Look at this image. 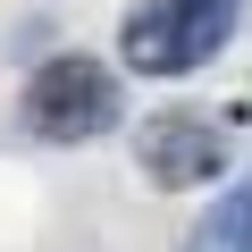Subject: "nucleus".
I'll return each mask as SVG.
<instances>
[{
    "mask_svg": "<svg viewBox=\"0 0 252 252\" xmlns=\"http://www.w3.org/2000/svg\"><path fill=\"white\" fill-rule=\"evenodd\" d=\"M185 252H252V177H244V185H227V193L193 219Z\"/></svg>",
    "mask_w": 252,
    "mask_h": 252,
    "instance_id": "nucleus-4",
    "label": "nucleus"
},
{
    "mask_svg": "<svg viewBox=\"0 0 252 252\" xmlns=\"http://www.w3.org/2000/svg\"><path fill=\"white\" fill-rule=\"evenodd\" d=\"M118 109H126L118 67H101L93 51H51L17 93V126L34 143H93L118 126Z\"/></svg>",
    "mask_w": 252,
    "mask_h": 252,
    "instance_id": "nucleus-2",
    "label": "nucleus"
},
{
    "mask_svg": "<svg viewBox=\"0 0 252 252\" xmlns=\"http://www.w3.org/2000/svg\"><path fill=\"white\" fill-rule=\"evenodd\" d=\"M235 34H244V0H135L118 26V67L143 84H177L202 76Z\"/></svg>",
    "mask_w": 252,
    "mask_h": 252,
    "instance_id": "nucleus-1",
    "label": "nucleus"
},
{
    "mask_svg": "<svg viewBox=\"0 0 252 252\" xmlns=\"http://www.w3.org/2000/svg\"><path fill=\"white\" fill-rule=\"evenodd\" d=\"M135 168L152 193H202L227 177V135L202 109H152L135 126Z\"/></svg>",
    "mask_w": 252,
    "mask_h": 252,
    "instance_id": "nucleus-3",
    "label": "nucleus"
}]
</instances>
